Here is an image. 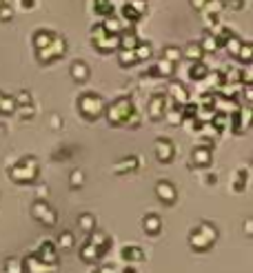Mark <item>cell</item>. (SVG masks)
Listing matches in <instances>:
<instances>
[{
    "mask_svg": "<svg viewBox=\"0 0 253 273\" xmlns=\"http://www.w3.org/2000/svg\"><path fill=\"white\" fill-rule=\"evenodd\" d=\"M218 238H220L218 226L209 222V220H204V222H200L196 229L189 233V246L198 253H204L218 242Z\"/></svg>",
    "mask_w": 253,
    "mask_h": 273,
    "instance_id": "1",
    "label": "cell"
},
{
    "mask_svg": "<svg viewBox=\"0 0 253 273\" xmlns=\"http://www.w3.org/2000/svg\"><path fill=\"white\" fill-rule=\"evenodd\" d=\"M136 109L133 104V98L131 96H120L118 100H113L109 107H104V116H107V122L111 127H120V124H126V120Z\"/></svg>",
    "mask_w": 253,
    "mask_h": 273,
    "instance_id": "2",
    "label": "cell"
},
{
    "mask_svg": "<svg viewBox=\"0 0 253 273\" xmlns=\"http://www.w3.org/2000/svg\"><path fill=\"white\" fill-rule=\"evenodd\" d=\"M104 100L102 96H98V93H93V91H87L82 93V96L78 98V111H80V116H82L85 120H98L100 116L104 113Z\"/></svg>",
    "mask_w": 253,
    "mask_h": 273,
    "instance_id": "3",
    "label": "cell"
},
{
    "mask_svg": "<svg viewBox=\"0 0 253 273\" xmlns=\"http://www.w3.org/2000/svg\"><path fill=\"white\" fill-rule=\"evenodd\" d=\"M38 171H40V166H38V160L33 156H27V158L20 160V162L9 166V176H11L13 182H18V184L33 182V180L38 178Z\"/></svg>",
    "mask_w": 253,
    "mask_h": 273,
    "instance_id": "4",
    "label": "cell"
},
{
    "mask_svg": "<svg viewBox=\"0 0 253 273\" xmlns=\"http://www.w3.org/2000/svg\"><path fill=\"white\" fill-rule=\"evenodd\" d=\"M65 51H67L65 38H62V36H56L49 47H45V49H40V51H36V53H38V60H40V62L49 65V62H53V60L62 58V56H65Z\"/></svg>",
    "mask_w": 253,
    "mask_h": 273,
    "instance_id": "5",
    "label": "cell"
},
{
    "mask_svg": "<svg viewBox=\"0 0 253 273\" xmlns=\"http://www.w3.org/2000/svg\"><path fill=\"white\" fill-rule=\"evenodd\" d=\"M31 213H33V218H36L40 224H45V226H53V224L58 222L56 211L51 209L47 200H36V202H33V206H31Z\"/></svg>",
    "mask_w": 253,
    "mask_h": 273,
    "instance_id": "6",
    "label": "cell"
},
{
    "mask_svg": "<svg viewBox=\"0 0 253 273\" xmlns=\"http://www.w3.org/2000/svg\"><path fill=\"white\" fill-rule=\"evenodd\" d=\"M156 198L160 200L162 204L166 206H171V204H176V200H178V189H176V184L169 182V180H158L156 182Z\"/></svg>",
    "mask_w": 253,
    "mask_h": 273,
    "instance_id": "7",
    "label": "cell"
},
{
    "mask_svg": "<svg viewBox=\"0 0 253 273\" xmlns=\"http://www.w3.org/2000/svg\"><path fill=\"white\" fill-rule=\"evenodd\" d=\"M153 153L162 164H169L173 158H176V144L171 142L169 138H158L156 144H153Z\"/></svg>",
    "mask_w": 253,
    "mask_h": 273,
    "instance_id": "8",
    "label": "cell"
},
{
    "mask_svg": "<svg viewBox=\"0 0 253 273\" xmlns=\"http://www.w3.org/2000/svg\"><path fill=\"white\" fill-rule=\"evenodd\" d=\"M166 98L164 93H153L149 98V104H146V116H149L153 122H158V120L164 118V111H166Z\"/></svg>",
    "mask_w": 253,
    "mask_h": 273,
    "instance_id": "9",
    "label": "cell"
},
{
    "mask_svg": "<svg viewBox=\"0 0 253 273\" xmlns=\"http://www.w3.org/2000/svg\"><path fill=\"white\" fill-rule=\"evenodd\" d=\"M23 269H25V273H56V266L45 264L36 253H29V256L23 260Z\"/></svg>",
    "mask_w": 253,
    "mask_h": 273,
    "instance_id": "10",
    "label": "cell"
},
{
    "mask_svg": "<svg viewBox=\"0 0 253 273\" xmlns=\"http://www.w3.org/2000/svg\"><path fill=\"white\" fill-rule=\"evenodd\" d=\"M166 98H171L173 102H176V107H184L186 102H189V93H186L184 85L180 82V80H171L169 87H166Z\"/></svg>",
    "mask_w": 253,
    "mask_h": 273,
    "instance_id": "11",
    "label": "cell"
},
{
    "mask_svg": "<svg viewBox=\"0 0 253 273\" xmlns=\"http://www.w3.org/2000/svg\"><path fill=\"white\" fill-rule=\"evenodd\" d=\"M87 242H89L93 249L98 251V256L102 258L107 251L111 249V238H109V233H104V231H93V233H89V238H87Z\"/></svg>",
    "mask_w": 253,
    "mask_h": 273,
    "instance_id": "12",
    "label": "cell"
},
{
    "mask_svg": "<svg viewBox=\"0 0 253 273\" xmlns=\"http://www.w3.org/2000/svg\"><path fill=\"white\" fill-rule=\"evenodd\" d=\"M191 162L196 166H200V169L211 166V162H213V149H209V146H204V144L196 146L193 153H191Z\"/></svg>",
    "mask_w": 253,
    "mask_h": 273,
    "instance_id": "13",
    "label": "cell"
},
{
    "mask_svg": "<svg viewBox=\"0 0 253 273\" xmlns=\"http://www.w3.org/2000/svg\"><path fill=\"white\" fill-rule=\"evenodd\" d=\"M36 256L43 260L45 264H51V266L58 264V249H56V244H53V242H49V240H45V242L38 246Z\"/></svg>",
    "mask_w": 253,
    "mask_h": 273,
    "instance_id": "14",
    "label": "cell"
},
{
    "mask_svg": "<svg viewBox=\"0 0 253 273\" xmlns=\"http://www.w3.org/2000/svg\"><path fill=\"white\" fill-rule=\"evenodd\" d=\"M120 258H122L126 264L136 266V264H140L144 260V251L140 249V246H136V244H126V246H122V251H120Z\"/></svg>",
    "mask_w": 253,
    "mask_h": 273,
    "instance_id": "15",
    "label": "cell"
},
{
    "mask_svg": "<svg viewBox=\"0 0 253 273\" xmlns=\"http://www.w3.org/2000/svg\"><path fill=\"white\" fill-rule=\"evenodd\" d=\"M142 229L146 236H158V233L162 231V218H160L158 213H146L142 218Z\"/></svg>",
    "mask_w": 253,
    "mask_h": 273,
    "instance_id": "16",
    "label": "cell"
},
{
    "mask_svg": "<svg viewBox=\"0 0 253 273\" xmlns=\"http://www.w3.org/2000/svg\"><path fill=\"white\" fill-rule=\"evenodd\" d=\"M69 73L76 82H87V80H89V65H87L85 60H76V62H71Z\"/></svg>",
    "mask_w": 253,
    "mask_h": 273,
    "instance_id": "17",
    "label": "cell"
},
{
    "mask_svg": "<svg viewBox=\"0 0 253 273\" xmlns=\"http://www.w3.org/2000/svg\"><path fill=\"white\" fill-rule=\"evenodd\" d=\"M138 164H140V158H136V156L122 158L120 162L113 164V173H118V176H124V173L136 171V169H138Z\"/></svg>",
    "mask_w": 253,
    "mask_h": 273,
    "instance_id": "18",
    "label": "cell"
},
{
    "mask_svg": "<svg viewBox=\"0 0 253 273\" xmlns=\"http://www.w3.org/2000/svg\"><path fill=\"white\" fill-rule=\"evenodd\" d=\"M149 73H153V76H160V78H171L173 73H176V65H171L169 60L160 58V60H156L153 69H149Z\"/></svg>",
    "mask_w": 253,
    "mask_h": 273,
    "instance_id": "19",
    "label": "cell"
},
{
    "mask_svg": "<svg viewBox=\"0 0 253 273\" xmlns=\"http://www.w3.org/2000/svg\"><path fill=\"white\" fill-rule=\"evenodd\" d=\"M56 36H58V33H53L49 29H38L36 33H33V47H36V51L45 49V47H49Z\"/></svg>",
    "mask_w": 253,
    "mask_h": 273,
    "instance_id": "20",
    "label": "cell"
},
{
    "mask_svg": "<svg viewBox=\"0 0 253 273\" xmlns=\"http://www.w3.org/2000/svg\"><path fill=\"white\" fill-rule=\"evenodd\" d=\"M118 49H124V51H133L136 47L140 45V40H138V36L133 31H122L118 36Z\"/></svg>",
    "mask_w": 253,
    "mask_h": 273,
    "instance_id": "21",
    "label": "cell"
},
{
    "mask_svg": "<svg viewBox=\"0 0 253 273\" xmlns=\"http://www.w3.org/2000/svg\"><path fill=\"white\" fill-rule=\"evenodd\" d=\"M100 25H102V29L109 33V36H120V33H122V27H120V16H116V13L107 16Z\"/></svg>",
    "mask_w": 253,
    "mask_h": 273,
    "instance_id": "22",
    "label": "cell"
},
{
    "mask_svg": "<svg viewBox=\"0 0 253 273\" xmlns=\"http://www.w3.org/2000/svg\"><path fill=\"white\" fill-rule=\"evenodd\" d=\"M118 36H109V33H107V36L102 38V40H98V43H93V47H96L98 51H102V53H111V51H116L118 49Z\"/></svg>",
    "mask_w": 253,
    "mask_h": 273,
    "instance_id": "23",
    "label": "cell"
},
{
    "mask_svg": "<svg viewBox=\"0 0 253 273\" xmlns=\"http://www.w3.org/2000/svg\"><path fill=\"white\" fill-rule=\"evenodd\" d=\"M78 256H80V260H82L85 264H93V262H98V260H100L98 251L93 249L89 242H85L82 246H80V253H78Z\"/></svg>",
    "mask_w": 253,
    "mask_h": 273,
    "instance_id": "24",
    "label": "cell"
},
{
    "mask_svg": "<svg viewBox=\"0 0 253 273\" xmlns=\"http://www.w3.org/2000/svg\"><path fill=\"white\" fill-rule=\"evenodd\" d=\"M182 56H186L191 62H200L204 56V51H202V47H200V43H189L186 49H182Z\"/></svg>",
    "mask_w": 253,
    "mask_h": 273,
    "instance_id": "25",
    "label": "cell"
},
{
    "mask_svg": "<svg viewBox=\"0 0 253 273\" xmlns=\"http://www.w3.org/2000/svg\"><path fill=\"white\" fill-rule=\"evenodd\" d=\"M162 58H164V60H169L171 65H178L184 56H182V49H180V47L171 45V47H164V49H162Z\"/></svg>",
    "mask_w": 253,
    "mask_h": 273,
    "instance_id": "26",
    "label": "cell"
},
{
    "mask_svg": "<svg viewBox=\"0 0 253 273\" xmlns=\"http://www.w3.org/2000/svg\"><path fill=\"white\" fill-rule=\"evenodd\" d=\"M78 226H80V231H85V233H93L96 231V218H93L91 213H80Z\"/></svg>",
    "mask_w": 253,
    "mask_h": 273,
    "instance_id": "27",
    "label": "cell"
},
{
    "mask_svg": "<svg viewBox=\"0 0 253 273\" xmlns=\"http://www.w3.org/2000/svg\"><path fill=\"white\" fill-rule=\"evenodd\" d=\"M73 244H76V238H73V233H71V231H62V233L58 236L56 249H60V251H69V249H73Z\"/></svg>",
    "mask_w": 253,
    "mask_h": 273,
    "instance_id": "28",
    "label": "cell"
},
{
    "mask_svg": "<svg viewBox=\"0 0 253 273\" xmlns=\"http://www.w3.org/2000/svg\"><path fill=\"white\" fill-rule=\"evenodd\" d=\"M93 11H96L98 16L107 18V16L113 13V3L111 0H93Z\"/></svg>",
    "mask_w": 253,
    "mask_h": 273,
    "instance_id": "29",
    "label": "cell"
},
{
    "mask_svg": "<svg viewBox=\"0 0 253 273\" xmlns=\"http://www.w3.org/2000/svg\"><path fill=\"white\" fill-rule=\"evenodd\" d=\"M211 127L218 133L224 131L226 127H229V116H226V113H222V111H216V113H213V118H211Z\"/></svg>",
    "mask_w": 253,
    "mask_h": 273,
    "instance_id": "30",
    "label": "cell"
},
{
    "mask_svg": "<svg viewBox=\"0 0 253 273\" xmlns=\"http://www.w3.org/2000/svg\"><path fill=\"white\" fill-rule=\"evenodd\" d=\"M200 47H202L204 53H216L220 49V45H218V40H216V36H213V33H206V36L200 40Z\"/></svg>",
    "mask_w": 253,
    "mask_h": 273,
    "instance_id": "31",
    "label": "cell"
},
{
    "mask_svg": "<svg viewBox=\"0 0 253 273\" xmlns=\"http://www.w3.org/2000/svg\"><path fill=\"white\" fill-rule=\"evenodd\" d=\"M189 73H191L193 80H204L206 76H209V67H206L202 60H200V62H193V65H191Z\"/></svg>",
    "mask_w": 253,
    "mask_h": 273,
    "instance_id": "32",
    "label": "cell"
},
{
    "mask_svg": "<svg viewBox=\"0 0 253 273\" xmlns=\"http://www.w3.org/2000/svg\"><path fill=\"white\" fill-rule=\"evenodd\" d=\"M240 62H253V43H242L240 45V51L236 56Z\"/></svg>",
    "mask_w": 253,
    "mask_h": 273,
    "instance_id": "33",
    "label": "cell"
},
{
    "mask_svg": "<svg viewBox=\"0 0 253 273\" xmlns=\"http://www.w3.org/2000/svg\"><path fill=\"white\" fill-rule=\"evenodd\" d=\"M244 186H246V171L244 169H240L233 173V182H231V189L233 191H244Z\"/></svg>",
    "mask_w": 253,
    "mask_h": 273,
    "instance_id": "34",
    "label": "cell"
},
{
    "mask_svg": "<svg viewBox=\"0 0 253 273\" xmlns=\"http://www.w3.org/2000/svg\"><path fill=\"white\" fill-rule=\"evenodd\" d=\"M202 23H204V31L206 33H218V29L222 27V23L218 20V16H206V13H202Z\"/></svg>",
    "mask_w": 253,
    "mask_h": 273,
    "instance_id": "35",
    "label": "cell"
},
{
    "mask_svg": "<svg viewBox=\"0 0 253 273\" xmlns=\"http://www.w3.org/2000/svg\"><path fill=\"white\" fill-rule=\"evenodd\" d=\"M133 53H136L138 60H149V58L153 56V49H151L149 43H142V40H140V45L136 47V49H133Z\"/></svg>",
    "mask_w": 253,
    "mask_h": 273,
    "instance_id": "36",
    "label": "cell"
},
{
    "mask_svg": "<svg viewBox=\"0 0 253 273\" xmlns=\"http://www.w3.org/2000/svg\"><path fill=\"white\" fill-rule=\"evenodd\" d=\"M118 62H120V67H131V65L138 62V58H136V53H133V51L120 49L118 51Z\"/></svg>",
    "mask_w": 253,
    "mask_h": 273,
    "instance_id": "37",
    "label": "cell"
},
{
    "mask_svg": "<svg viewBox=\"0 0 253 273\" xmlns=\"http://www.w3.org/2000/svg\"><path fill=\"white\" fill-rule=\"evenodd\" d=\"M5 273H25V269H23V260H18V258H7V260H5Z\"/></svg>",
    "mask_w": 253,
    "mask_h": 273,
    "instance_id": "38",
    "label": "cell"
},
{
    "mask_svg": "<svg viewBox=\"0 0 253 273\" xmlns=\"http://www.w3.org/2000/svg\"><path fill=\"white\" fill-rule=\"evenodd\" d=\"M240 45H242V40H240V38L236 36V33H233V36H231V38L224 43V49L229 51V56H233V58H236V56H238V51H240Z\"/></svg>",
    "mask_w": 253,
    "mask_h": 273,
    "instance_id": "39",
    "label": "cell"
},
{
    "mask_svg": "<svg viewBox=\"0 0 253 273\" xmlns=\"http://www.w3.org/2000/svg\"><path fill=\"white\" fill-rule=\"evenodd\" d=\"M82 184H85V173L80 169H73L71 176H69V186L71 189H80Z\"/></svg>",
    "mask_w": 253,
    "mask_h": 273,
    "instance_id": "40",
    "label": "cell"
},
{
    "mask_svg": "<svg viewBox=\"0 0 253 273\" xmlns=\"http://www.w3.org/2000/svg\"><path fill=\"white\" fill-rule=\"evenodd\" d=\"M240 122H242V129L253 124V107H244V109H240Z\"/></svg>",
    "mask_w": 253,
    "mask_h": 273,
    "instance_id": "41",
    "label": "cell"
},
{
    "mask_svg": "<svg viewBox=\"0 0 253 273\" xmlns=\"http://www.w3.org/2000/svg\"><path fill=\"white\" fill-rule=\"evenodd\" d=\"M222 7H224L222 0H209V3H206V7L202 9V13H206V16H218Z\"/></svg>",
    "mask_w": 253,
    "mask_h": 273,
    "instance_id": "42",
    "label": "cell"
},
{
    "mask_svg": "<svg viewBox=\"0 0 253 273\" xmlns=\"http://www.w3.org/2000/svg\"><path fill=\"white\" fill-rule=\"evenodd\" d=\"M16 109H18L16 98H13V96H5L3 102H0V111H3V113H13Z\"/></svg>",
    "mask_w": 253,
    "mask_h": 273,
    "instance_id": "43",
    "label": "cell"
},
{
    "mask_svg": "<svg viewBox=\"0 0 253 273\" xmlns=\"http://www.w3.org/2000/svg\"><path fill=\"white\" fill-rule=\"evenodd\" d=\"M120 18L126 20V23H133V25H136V20H138L140 16L131 9V5H129V3H124V7H122V16H120Z\"/></svg>",
    "mask_w": 253,
    "mask_h": 273,
    "instance_id": "44",
    "label": "cell"
},
{
    "mask_svg": "<svg viewBox=\"0 0 253 273\" xmlns=\"http://www.w3.org/2000/svg\"><path fill=\"white\" fill-rule=\"evenodd\" d=\"M18 116L23 118V120H29L33 118V113H36V109H33V104H25V107H18Z\"/></svg>",
    "mask_w": 253,
    "mask_h": 273,
    "instance_id": "45",
    "label": "cell"
},
{
    "mask_svg": "<svg viewBox=\"0 0 253 273\" xmlns=\"http://www.w3.org/2000/svg\"><path fill=\"white\" fill-rule=\"evenodd\" d=\"M129 5H131V9L138 13V16H144L146 13V3L144 0H129Z\"/></svg>",
    "mask_w": 253,
    "mask_h": 273,
    "instance_id": "46",
    "label": "cell"
},
{
    "mask_svg": "<svg viewBox=\"0 0 253 273\" xmlns=\"http://www.w3.org/2000/svg\"><path fill=\"white\" fill-rule=\"evenodd\" d=\"M180 124H182L184 129H189V131H200V127H202L196 118H182V122H180Z\"/></svg>",
    "mask_w": 253,
    "mask_h": 273,
    "instance_id": "47",
    "label": "cell"
},
{
    "mask_svg": "<svg viewBox=\"0 0 253 273\" xmlns=\"http://www.w3.org/2000/svg\"><path fill=\"white\" fill-rule=\"evenodd\" d=\"M240 82H244V85H253V65H249L242 73H240Z\"/></svg>",
    "mask_w": 253,
    "mask_h": 273,
    "instance_id": "48",
    "label": "cell"
},
{
    "mask_svg": "<svg viewBox=\"0 0 253 273\" xmlns=\"http://www.w3.org/2000/svg\"><path fill=\"white\" fill-rule=\"evenodd\" d=\"M13 98H16V104H18V107L31 104V93H29V91H20L18 96H13Z\"/></svg>",
    "mask_w": 253,
    "mask_h": 273,
    "instance_id": "49",
    "label": "cell"
},
{
    "mask_svg": "<svg viewBox=\"0 0 253 273\" xmlns=\"http://www.w3.org/2000/svg\"><path fill=\"white\" fill-rule=\"evenodd\" d=\"M11 18H13V9H11V7L5 3V7H3V9H0V20H5V23H9Z\"/></svg>",
    "mask_w": 253,
    "mask_h": 273,
    "instance_id": "50",
    "label": "cell"
},
{
    "mask_svg": "<svg viewBox=\"0 0 253 273\" xmlns=\"http://www.w3.org/2000/svg\"><path fill=\"white\" fill-rule=\"evenodd\" d=\"M126 124H129V127H138V124H140V111H138V109H133V113L129 116V120H126Z\"/></svg>",
    "mask_w": 253,
    "mask_h": 273,
    "instance_id": "51",
    "label": "cell"
},
{
    "mask_svg": "<svg viewBox=\"0 0 253 273\" xmlns=\"http://www.w3.org/2000/svg\"><path fill=\"white\" fill-rule=\"evenodd\" d=\"M222 5L229 9H242V0H222Z\"/></svg>",
    "mask_w": 253,
    "mask_h": 273,
    "instance_id": "52",
    "label": "cell"
},
{
    "mask_svg": "<svg viewBox=\"0 0 253 273\" xmlns=\"http://www.w3.org/2000/svg\"><path fill=\"white\" fill-rule=\"evenodd\" d=\"M47 196H49V186H47V184H40L38 191H36V198H38V200H45Z\"/></svg>",
    "mask_w": 253,
    "mask_h": 273,
    "instance_id": "53",
    "label": "cell"
},
{
    "mask_svg": "<svg viewBox=\"0 0 253 273\" xmlns=\"http://www.w3.org/2000/svg\"><path fill=\"white\" fill-rule=\"evenodd\" d=\"M189 3H191V7H193L196 11H202L204 7H206V3H209V0H189Z\"/></svg>",
    "mask_w": 253,
    "mask_h": 273,
    "instance_id": "54",
    "label": "cell"
},
{
    "mask_svg": "<svg viewBox=\"0 0 253 273\" xmlns=\"http://www.w3.org/2000/svg\"><path fill=\"white\" fill-rule=\"evenodd\" d=\"M242 229H244L246 236H253V218H246V220H244Z\"/></svg>",
    "mask_w": 253,
    "mask_h": 273,
    "instance_id": "55",
    "label": "cell"
},
{
    "mask_svg": "<svg viewBox=\"0 0 253 273\" xmlns=\"http://www.w3.org/2000/svg\"><path fill=\"white\" fill-rule=\"evenodd\" d=\"M49 122H51V129H60V127H62V120H60V116H51Z\"/></svg>",
    "mask_w": 253,
    "mask_h": 273,
    "instance_id": "56",
    "label": "cell"
},
{
    "mask_svg": "<svg viewBox=\"0 0 253 273\" xmlns=\"http://www.w3.org/2000/svg\"><path fill=\"white\" fill-rule=\"evenodd\" d=\"M244 98L249 100V102H253V85H246V91H244Z\"/></svg>",
    "mask_w": 253,
    "mask_h": 273,
    "instance_id": "57",
    "label": "cell"
},
{
    "mask_svg": "<svg viewBox=\"0 0 253 273\" xmlns=\"http://www.w3.org/2000/svg\"><path fill=\"white\" fill-rule=\"evenodd\" d=\"M20 5H23V9H33L36 0H20Z\"/></svg>",
    "mask_w": 253,
    "mask_h": 273,
    "instance_id": "58",
    "label": "cell"
},
{
    "mask_svg": "<svg viewBox=\"0 0 253 273\" xmlns=\"http://www.w3.org/2000/svg\"><path fill=\"white\" fill-rule=\"evenodd\" d=\"M120 273H138V271H136V266H131V264H126V266H124V269H122V271H120Z\"/></svg>",
    "mask_w": 253,
    "mask_h": 273,
    "instance_id": "59",
    "label": "cell"
},
{
    "mask_svg": "<svg viewBox=\"0 0 253 273\" xmlns=\"http://www.w3.org/2000/svg\"><path fill=\"white\" fill-rule=\"evenodd\" d=\"M98 273H116V271H113V266H102Z\"/></svg>",
    "mask_w": 253,
    "mask_h": 273,
    "instance_id": "60",
    "label": "cell"
},
{
    "mask_svg": "<svg viewBox=\"0 0 253 273\" xmlns=\"http://www.w3.org/2000/svg\"><path fill=\"white\" fill-rule=\"evenodd\" d=\"M206 182H209V184H216V176H213V173H209V176H206Z\"/></svg>",
    "mask_w": 253,
    "mask_h": 273,
    "instance_id": "61",
    "label": "cell"
},
{
    "mask_svg": "<svg viewBox=\"0 0 253 273\" xmlns=\"http://www.w3.org/2000/svg\"><path fill=\"white\" fill-rule=\"evenodd\" d=\"M3 98H5V93H3V91H0V102H3Z\"/></svg>",
    "mask_w": 253,
    "mask_h": 273,
    "instance_id": "62",
    "label": "cell"
},
{
    "mask_svg": "<svg viewBox=\"0 0 253 273\" xmlns=\"http://www.w3.org/2000/svg\"><path fill=\"white\" fill-rule=\"evenodd\" d=\"M3 7H5V0H0V9H3Z\"/></svg>",
    "mask_w": 253,
    "mask_h": 273,
    "instance_id": "63",
    "label": "cell"
}]
</instances>
